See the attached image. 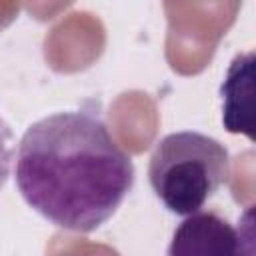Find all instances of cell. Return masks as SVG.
<instances>
[{"instance_id":"1","label":"cell","mask_w":256,"mask_h":256,"mask_svg":"<svg viewBox=\"0 0 256 256\" xmlns=\"http://www.w3.org/2000/svg\"><path fill=\"white\" fill-rule=\"evenodd\" d=\"M134 162L100 116L54 112L18 144L16 186L26 204L58 228L88 234L114 216L134 186Z\"/></svg>"},{"instance_id":"2","label":"cell","mask_w":256,"mask_h":256,"mask_svg":"<svg viewBox=\"0 0 256 256\" xmlns=\"http://www.w3.org/2000/svg\"><path fill=\"white\" fill-rule=\"evenodd\" d=\"M228 176L230 156L224 144L192 130L172 132L158 140L148 166L154 194L178 216L202 210Z\"/></svg>"},{"instance_id":"3","label":"cell","mask_w":256,"mask_h":256,"mask_svg":"<svg viewBox=\"0 0 256 256\" xmlns=\"http://www.w3.org/2000/svg\"><path fill=\"white\" fill-rule=\"evenodd\" d=\"M242 234L216 212H194L176 228L170 256H232L238 254Z\"/></svg>"},{"instance_id":"4","label":"cell","mask_w":256,"mask_h":256,"mask_svg":"<svg viewBox=\"0 0 256 256\" xmlns=\"http://www.w3.org/2000/svg\"><path fill=\"white\" fill-rule=\"evenodd\" d=\"M252 64L254 52L240 54L232 60L226 80L222 84L224 100V126L228 132H244L248 138H254L252 132Z\"/></svg>"},{"instance_id":"5","label":"cell","mask_w":256,"mask_h":256,"mask_svg":"<svg viewBox=\"0 0 256 256\" xmlns=\"http://www.w3.org/2000/svg\"><path fill=\"white\" fill-rule=\"evenodd\" d=\"M12 156H14L12 130H10V126L0 118V190L4 188V184H6L8 176H10Z\"/></svg>"}]
</instances>
